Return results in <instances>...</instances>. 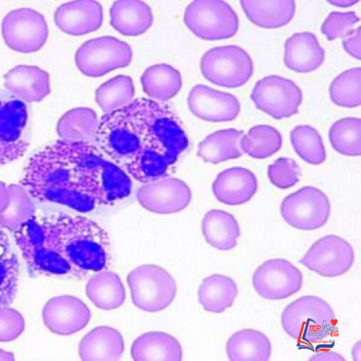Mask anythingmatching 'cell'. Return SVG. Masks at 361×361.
Segmentation results:
<instances>
[{"instance_id":"14","label":"cell","mask_w":361,"mask_h":361,"mask_svg":"<svg viewBox=\"0 0 361 361\" xmlns=\"http://www.w3.org/2000/svg\"><path fill=\"white\" fill-rule=\"evenodd\" d=\"M253 286L257 294L266 300H283L302 289V275L289 261L272 259L255 271Z\"/></svg>"},{"instance_id":"44","label":"cell","mask_w":361,"mask_h":361,"mask_svg":"<svg viewBox=\"0 0 361 361\" xmlns=\"http://www.w3.org/2000/svg\"><path fill=\"white\" fill-rule=\"evenodd\" d=\"M311 360H334V361H343L345 360L344 357H342L338 353L331 351H320L318 353H316L314 356L312 357Z\"/></svg>"},{"instance_id":"42","label":"cell","mask_w":361,"mask_h":361,"mask_svg":"<svg viewBox=\"0 0 361 361\" xmlns=\"http://www.w3.org/2000/svg\"><path fill=\"white\" fill-rule=\"evenodd\" d=\"M25 330V320L16 309L0 308V342H10L20 337Z\"/></svg>"},{"instance_id":"35","label":"cell","mask_w":361,"mask_h":361,"mask_svg":"<svg viewBox=\"0 0 361 361\" xmlns=\"http://www.w3.org/2000/svg\"><path fill=\"white\" fill-rule=\"evenodd\" d=\"M283 138L279 130L267 125H259L250 129L240 141L243 153L255 159L271 158L282 148Z\"/></svg>"},{"instance_id":"6","label":"cell","mask_w":361,"mask_h":361,"mask_svg":"<svg viewBox=\"0 0 361 361\" xmlns=\"http://www.w3.org/2000/svg\"><path fill=\"white\" fill-rule=\"evenodd\" d=\"M184 21L192 34L204 41L231 39L239 29L234 9L221 0L192 2L185 11Z\"/></svg>"},{"instance_id":"17","label":"cell","mask_w":361,"mask_h":361,"mask_svg":"<svg viewBox=\"0 0 361 361\" xmlns=\"http://www.w3.org/2000/svg\"><path fill=\"white\" fill-rule=\"evenodd\" d=\"M188 107L193 115L205 122H232L239 116L238 98L203 85L193 87L188 95Z\"/></svg>"},{"instance_id":"10","label":"cell","mask_w":361,"mask_h":361,"mask_svg":"<svg viewBox=\"0 0 361 361\" xmlns=\"http://www.w3.org/2000/svg\"><path fill=\"white\" fill-rule=\"evenodd\" d=\"M27 105L12 95L0 93V167L27 152Z\"/></svg>"},{"instance_id":"45","label":"cell","mask_w":361,"mask_h":361,"mask_svg":"<svg viewBox=\"0 0 361 361\" xmlns=\"http://www.w3.org/2000/svg\"><path fill=\"white\" fill-rule=\"evenodd\" d=\"M358 2L359 1H351V0H338V1H329L331 5H334L335 6L338 7H349L355 5V4Z\"/></svg>"},{"instance_id":"21","label":"cell","mask_w":361,"mask_h":361,"mask_svg":"<svg viewBox=\"0 0 361 361\" xmlns=\"http://www.w3.org/2000/svg\"><path fill=\"white\" fill-rule=\"evenodd\" d=\"M324 57L323 47L311 32H296L284 45V64L290 71H314L323 64Z\"/></svg>"},{"instance_id":"4","label":"cell","mask_w":361,"mask_h":361,"mask_svg":"<svg viewBox=\"0 0 361 361\" xmlns=\"http://www.w3.org/2000/svg\"><path fill=\"white\" fill-rule=\"evenodd\" d=\"M284 331L305 344H316L334 334L337 319L331 305L316 295H305L290 302L281 317Z\"/></svg>"},{"instance_id":"39","label":"cell","mask_w":361,"mask_h":361,"mask_svg":"<svg viewBox=\"0 0 361 361\" xmlns=\"http://www.w3.org/2000/svg\"><path fill=\"white\" fill-rule=\"evenodd\" d=\"M361 69H350L341 73L330 86L331 101L338 107L355 108L361 103Z\"/></svg>"},{"instance_id":"27","label":"cell","mask_w":361,"mask_h":361,"mask_svg":"<svg viewBox=\"0 0 361 361\" xmlns=\"http://www.w3.org/2000/svg\"><path fill=\"white\" fill-rule=\"evenodd\" d=\"M202 233L210 246L220 251L236 247L240 235L238 221L232 214L222 210H211L204 216Z\"/></svg>"},{"instance_id":"19","label":"cell","mask_w":361,"mask_h":361,"mask_svg":"<svg viewBox=\"0 0 361 361\" xmlns=\"http://www.w3.org/2000/svg\"><path fill=\"white\" fill-rule=\"evenodd\" d=\"M6 89L23 103L41 102L51 93L49 73L36 66L19 65L7 72Z\"/></svg>"},{"instance_id":"12","label":"cell","mask_w":361,"mask_h":361,"mask_svg":"<svg viewBox=\"0 0 361 361\" xmlns=\"http://www.w3.org/2000/svg\"><path fill=\"white\" fill-rule=\"evenodd\" d=\"M251 100L259 110L276 119H283L297 114L302 102V93L291 80L272 75L257 83Z\"/></svg>"},{"instance_id":"47","label":"cell","mask_w":361,"mask_h":361,"mask_svg":"<svg viewBox=\"0 0 361 361\" xmlns=\"http://www.w3.org/2000/svg\"><path fill=\"white\" fill-rule=\"evenodd\" d=\"M0 360H16V358H14L13 353L0 349Z\"/></svg>"},{"instance_id":"15","label":"cell","mask_w":361,"mask_h":361,"mask_svg":"<svg viewBox=\"0 0 361 361\" xmlns=\"http://www.w3.org/2000/svg\"><path fill=\"white\" fill-rule=\"evenodd\" d=\"M137 198L145 210L153 213L173 214L189 206L192 191L185 182L178 178H161L140 186Z\"/></svg>"},{"instance_id":"28","label":"cell","mask_w":361,"mask_h":361,"mask_svg":"<svg viewBox=\"0 0 361 361\" xmlns=\"http://www.w3.org/2000/svg\"><path fill=\"white\" fill-rule=\"evenodd\" d=\"M227 355L233 361H266L271 359L272 345L265 334L255 329L236 331L227 342Z\"/></svg>"},{"instance_id":"29","label":"cell","mask_w":361,"mask_h":361,"mask_svg":"<svg viewBox=\"0 0 361 361\" xmlns=\"http://www.w3.org/2000/svg\"><path fill=\"white\" fill-rule=\"evenodd\" d=\"M86 295L94 306L104 311L121 307L126 297L120 277L106 271L97 272L91 277L87 283Z\"/></svg>"},{"instance_id":"24","label":"cell","mask_w":361,"mask_h":361,"mask_svg":"<svg viewBox=\"0 0 361 361\" xmlns=\"http://www.w3.org/2000/svg\"><path fill=\"white\" fill-rule=\"evenodd\" d=\"M153 23L151 7L137 0H120L111 8V24L126 36L145 34Z\"/></svg>"},{"instance_id":"11","label":"cell","mask_w":361,"mask_h":361,"mask_svg":"<svg viewBox=\"0 0 361 361\" xmlns=\"http://www.w3.org/2000/svg\"><path fill=\"white\" fill-rule=\"evenodd\" d=\"M2 35L6 45L17 52H37L49 37L45 17L30 8L13 10L4 18Z\"/></svg>"},{"instance_id":"8","label":"cell","mask_w":361,"mask_h":361,"mask_svg":"<svg viewBox=\"0 0 361 361\" xmlns=\"http://www.w3.org/2000/svg\"><path fill=\"white\" fill-rule=\"evenodd\" d=\"M133 51L129 45L112 36L90 40L79 47L75 64L83 75L100 78L115 69L129 66Z\"/></svg>"},{"instance_id":"31","label":"cell","mask_w":361,"mask_h":361,"mask_svg":"<svg viewBox=\"0 0 361 361\" xmlns=\"http://www.w3.org/2000/svg\"><path fill=\"white\" fill-rule=\"evenodd\" d=\"M243 136L242 130L217 131L200 142L197 155L204 162L212 164L239 158L243 155L240 141Z\"/></svg>"},{"instance_id":"33","label":"cell","mask_w":361,"mask_h":361,"mask_svg":"<svg viewBox=\"0 0 361 361\" xmlns=\"http://www.w3.org/2000/svg\"><path fill=\"white\" fill-rule=\"evenodd\" d=\"M19 258L8 236L0 230V308L10 307L19 287Z\"/></svg>"},{"instance_id":"7","label":"cell","mask_w":361,"mask_h":361,"mask_svg":"<svg viewBox=\"0 0 361 361\" xmlns=\"http://www.w3.org/2000/svg\"><path fill=\"white\" fill-rule=\"evenodd\" d=\"M200 71L215 85L234 89L249 81L254 73L252 58L235 45L214 47L203 54Z\"/></svg>"},{"instance_id":"41","label":"cell","mask_w":361,"mask_h":361,"mask_svg":"<svg viewBox=\"0 0 361 361\" xmlns=\"http://www.w3.org/2000/svg\"><path fill=\"white\" fill-rule=\"evenodd\" d=\"M360 18L355 12H333L324 21L321 32L330 41L345 38L351 34Z\"/></svg>"},{"instance_id":"22","label":"cell","mask_w":361,"mask_h":361,"mask_svg":"<svg viewBox=\"0 0 361 361\" xmlns=\"http://www.w3.org/2000/svg\"><path fill=\"white\" fill-rule=\"evenodd\" d=\"M35 214L32 196L23 186L0 182V226L16 232Z\"/></svg>"},{"instance_id":"26","label":"cell","mask_w":361,"mask_h":361,"mask_svg":"<svg viewBox=\"0 0 361 361\" xmlns=\"http://www.w3.org/2000/svg\"><path fill=\"white\" fill-rule=\"evenodd\" d=\"M240 6L251 23L262 28H283L290 23L296 13V3L293 0H243L240 1Z\"/></svg>"},{"instance_id":"13","label":"cell","mask_w":361,"mask_h":361,"mask_svg":"<svg viewBox=\"0 0 361 361\" xmlns=\"http://www.w3.org/2000/svg\"><path fill=\"white\" fill-rule=\"evenodd\" d=\"M305 268L319 276L334 278L348 273L355 262L351 244L340 236L330 235L317 240L301 260Z\"/></svg>"},{"instance_id":"1","label":"cell","mask_w":361,"mask_h":361,"mask_svg":"<svg viewBox=\"0 0 361 361\" xmlns=\"http://www.w3.org/2000/svg\"><path fill=\"white\" fill-rule=\"evenodd\" d=\"M20 184L32 199L90 213L130 195V177L91 142L59 141L36 153Z\"/></svg>"},{"instance_id":"40","label":"cell","mask_w":361,"mask_h":361,"mask_svg":"<svg viewBox=\"0 0 361 361\" xmlns=\"http://www.w3.org/2000/svg\"><path fill=\"white\" fill-rule=\"evenodd\" d=\"M268 176L276 188L286 189L296 185L301 177V170L293 159L281 158L269 166Z\"/></svg>"},{"instance_id":"2","label":"cell","mask_w":361,"mask_h":361,"mask_svg":"<svg viewBox=\"0 0 361 361\" xmlns=\"http://www.w3.org/2000/svg\"><path fill=\"white\" fill-rule=\"evenodd\" d=\"M94 142L111 162L143 184L165 177L189 143L173 112L149 98L104 115Z\"/></svg>"},{"instance_id":"36","label":"cell","mask_w":361,"mask_h":361,"mask_svg":"<svg viewBox=\"0 0 361 361\" xmlns=\"http://www.w3.org/2000/svg\"><path fill=\"white\" fill-rule=\"evenodd\" d=\"M134 94L133 79L120 75L109 80L97 90L96 101L105 114H108L131 103Z\"/></svg>"},{"instance_id":"25","label":"cell","mask_w":361,"mask_h":361,"mask_svg":"<svg viewBox=\"0 0 361 361\" xmlns=\"http://www.w3.org/2000/svg\"><path fill=\"white\" fill-rule=\"evenodd\" d=\"M130 353L137 361H180L183 357L180 342L160 331L141 335L131 345Z\"/></svg>"},{"instance_id":"30","label":"cell","mask_w":361,"mask_h":361,"mask_svg":"<svg viewBox=\"0 0 361 361\" xmlns=\"http://www.w3.org/2000/svg\"><path fill=\"white\" fill-rule=\"evenodd\" d=\"M238 295L234 280L224 275L206 277L198 290L200 304L205 311L222 313L232 307Z\"/></svg>"},{"instance_id":"9","label":"cell","mask_w":361,"mask_h":361,"mask_svg":"<svg viewBox=\"0 0 361 361\" xmlns=\"http://www.w3.org/2000/svg\"><path fill=\"white\" fill-rule=\"evenodd\" d=\"M280 211L288 225L302 231H313L327 223L331 203L321 189L305 186L287 196L281 204Z\"/></svg>"},{"instance_id":"38","label":"cell","mask_w":361,"mask_h":361,"mask_svg":"<svg viewBox=\"0 0 361 361\" xmlns=\"http://www.w3.org/2000/svg\"><path fill=\"white\" fill-rule=\"evenodd\" d=\"M361 120L345 118L331 126L329 138L331 146L338 153L346 156L361 155Z\"/></svg>"},{"instance_id":"46","label":"cell","mask_w":361,"mask_h":361,"mask_svg":"<svg viewBox=\"0 0 361 361\" xmlns=\"http://www.w3.org/2000/svg\"><path fill=\"white\" fill-rule=\"evenodd\" d=\"M352 355L353 360L356 361H360V341L357 342L352 350Z\"/></svg>"},{"instance_id":"18","label":"cell","mask_w":361,"mask_h":361,"mask_svg":"<svg viewBox=\"0 0 361 361\" xmlns=\"http://www.w3.org/2000/svg\"><path fill=\"white\" fill-rule=\"evenodd\" d=\"M104 20L103 7L92 0L63 4L54 13V21L61 31L69 35L81 36L97 31Z\"/></svg>"},{"instance_id":"3","label":"cell","mask_w":361,"mask_h":361,"mask_svg":"<svg viewBox=\"0 0 361 361\" xmlns=\"http://www.w3.org/2000/svg\"><path fill=\"white\" fill-rule=\"evenodd\" d=\"M14 239L35 275L82 280L111 264L107 232L79 215L35 214L14 232Z\"/></svg>"},{"instance_id":"43","label":"cell","mask_w":361,"mask_h":361,"mask_svg":"<svg viewBox=\"0 0 361 361\" xmlns=\"http://www.w3.org/2000/svg\"><path fill=\"white\" fill-rule=\"evenodd\" d=\"M360 28L353 29L349 35L346 36L343 41V47L350 56L360 60V45H361Z\"/></svg>"},{"instance_id":"34","label":"cell","mask_w":361,"mask_h":361,"mask_svg":"<svg viewBox=\"0 0 361 361\" xmlns=\"http://www.w3.org/2000/svg\"><path fill=\"white\" fill-rule=\"evenodd\" d=\"M99 119L92 109L79 107L66 112L57 124L63 141L91 142L96 138Z\"/></svg>"},{"instance_id":"5","label":"cell","mask_w":361,"mask_h":361,"mask_svg":"<svg viewBox=\"0 0 361 361\" xmlns=\"http://www.w3.org/2000/svg\"><path fill=\"white\" fill-rule=\"evenodd\" d=\"M127 282L131 300L136 307L144 312H161L169 307L176 297V282L159 266H140L129 273Z\"/></svg>"},{"instance_id":"16","label":"cell","mask_w":361,"mask_h":361,"mask_svg":"<svg viewBox=\"0 0 361 361\" xmlns=\"http://www.w3.org/2000/svg\"><path fill=\"white\" fill-rule=\"evenodd\" d=\"M44 324L53 333L69 336L85 329L91 319V312L82 300L72 295L51 298L42 311Z\"/></svg>"},{"instance_id":"20","label":"cell","mask_w":361,"mask_h":361,"mask_svg":"<svg viewBox=\"0 0 361 361\" xmlns=\"http://www.w3.org/2000/svg\"><path fill=\"white\" fill-rule=\"evenodd\" d=\"M257 189L258 182L252 171L240 167L221 171L213 184L215 198L228 206H240L249 202Z\"/></svg>"},{"instance_id":"37","label":"cell","mask_w":361,"mask_h":361,"mask_svg":"<svg viewBox=\"0 0 361 361\" xmlns=\"http://www.w3.org/2000/svg\"><path fill=\"white\" fill-rule=\"evenodd\" d=\"M290 138L294 150L305 162L312 165H320L326 162V148L322 138L314 127L298 126L291 130Z\"/></svg>"},{"instance_id":"32","label":"cell","mask_w":361,"mask_h":361,"mask_svg":"<svg viewBox=\"0 0 361 361\" xmlns=\"http://www.w3.org/2000/svg\"><path fill=\"white\" fill-rule=\"evenodd\" d=\"M142 86L149 100L167 101L174 97L182 88L180 71L169 64L153 65L144 72Z\"/></svg>"},{"instance_id":"23","label":"cell","mask_w":361,"mask_h":361,"mask_svg":"<svg viewBox=\"0 0 361 361\" xmlns=\"http://www.w3.org/2000/svg\"><path fill=\"white\" fill-rule=\"evenodd\" d=\"M123 352L125 342L121 333L109 326H99L91 330L79 345V355L82 360H119Z\"/></svg>"}]
</instances>
